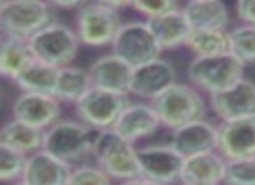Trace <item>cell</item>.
<instances>
[{"instance_id": "obj_18", "label": "cell", "mask_w": 255, "mask_h": 185, "mask_svg": "<svg viewBox=\"0 0 255 185\" xmlns=\"http://www.w3.org/2000/svg\"><path fill=\"white\" fill-rule=\"evenodd\" d=\"M72 170L70 163L42 149L28 156L23 180L30 185H68Z\"/></svg>"}, {"instance_id": "obj_11", "label": "cell", "mask_w": 255, "mask_h": 185, "mask_svg": "<svg viewBox=\"0 0 255 185\" xmlns=\"http://www.w3.org/2000/svg\"><path fill=\"white\" fill-rule=\"evenodd\" d=\"M208 105L220 121L255 117V82L241 79L226 91L210 94Z\"/></svg>"}, {"instance_id": "obj_5", "label": "cell", "mask_w": 255, "mask_h": 185, "mask_svg": "<svg viewBox=\"0 0 255 185\" xmlns=\"http://www.w3.org/2000/svg\"><path fill=\"white\" fill-rule=\"evenodd\" d=\"M53 7L46 0H2L0 33L30 40L37 32L53 23Z\"/></svg>"}, {"instance_id": "obj_24", "label": "cell", "mask_w": 255, "mask_h": 185, "mask_svg": "<svg viewBox=\"0 0 255 185\" xmlns=\"http://www.w3.org/2000/svg\"><path fill=\"white\" fill-rule=\"evenodd\" d=\"M0 143L30 156V154L42 150L44 131L12 117L9 122H5L2 131H0Z\"/></svg>"}, {"instance_id": "obj_27", "label": "cell", "mask_w": 255, "mask_h": 185, "mask_svg": "<svg viewBox=\"0 0 255 185\" xmlns=\"http://www.w3.org/2000/svg\"><path fill=\"white\" fill-rule=\"evenodd\" d=\"M231 35V53L247 65H255V25H241L229 30Z\"/></svg>"}, {"instance_id": "obj_1", "label": "cell", "mask_w": 255, "mask_h": 185, "mask_svg": "<svg viewBox=\"0 0 255 185\" xmlns=\"http://www.w3.org/2000/svg\"><path fill=\"white\" fill-rule=\"evenodd\" d=\"M154 110L157 112L163 128L170 131L180 128L192 121L206 117V101L203 100L201 91L191 82H175L173 86L163 91L152 101Z\"/></svg>"}, {"instance_id": "obj_16", "label": "cell", "mask_w": 255, "mask_h": 185, "mask_svg": "<svg viewBox=\"0 0 255 185\" xmlns=\"http://www.w3.org/2000/svg\"><path fill=\"white\" fill-rule=\"evenodd\" d=\"M170 143L184 157L219 149V128L206 119L192 121L171 131Z\"/></svg>"}, {"instance_id": "obj_9", "label": "cell", "mask_w": 255, "mask_h": 185, "mask_svg": "<svg viewBox=\"0 0 255 185\" xmlns=\"http://www.w3.org/2000/svg\"><path fill=\"white\" fill-rule=\"evenodd\" d=\"M110 53L117 54L133 68L161 58V46L147 21H128L121 26L119 33L110 46Z\"/></svg>"}, {"instance_id": "obj_14", "label": "cell", "mask_w": 255, "mask_h": 185, "mask_svg": "<svg viewBox=\"0 0 255 185\" xmlns=\"http://www.w3.org/2000/svg\"><path fill=\"white\" fill-rule=\"evenodd\" d=\"M219 128V152L231 159H243L255 156V117L220 121Z\"/></svg>"}, {"instance_id": "obj_36", "label": "cell", "mask_w": 255, "mask_h": 185, "mask_svg": "<svg viewBox=\"0 0 255 185\" xmlns=\"http://www.w3.org/2000/svg\"><path fill=\"white\" fill-rule=\"evenodd\" d=\"M12 185H30L28 182H25V180H18V182H14Z\"/></svg>"}, {"instance_id": "obj_19", "label": "cell", "mask_w": 255, "mask_h": 185, "mask_svg": "<svg viewBox=\"0 0 255 185\" xmlns=\"http://www.w3.org/2000/svg\"><path fill=\"white\" fill-rule=\"evenodd\" d=\"M227 159L219 150L196 154L185 157L180 184L196 185H224L226 182Z\"/></svg>"}, {"instance_id": "obj_26", "label": "cell", "mask_w": 255, "mask_h": 185, "mask_svg": "<svg viewBox=\"0 0 255 185\" xmlns=\"http://www.w3.org/2000/svg\"><path fill=\"white\" fill-rule=\"evenodd\" d=\"M185 47H189L194 56L231 53L229 30H192Z\"/></svg>"}, {"instance_id": "obj_2", "label": "cell", "mask_w": 255, "mask_h": 185, "mask_svg": "<svg viewBox=\"0 0 255 185\" xmlns=\"http://www.w3.org/2000/svg\"><path fill=\"white\" fill-rule=\"evenodd\" d=\"M93 159L114 182L142 177L138 166V149L114 128L96 133Z\"/></svg>"}, {"instance_id": "obj_15", "label": "cell", "mask_w": 255, "mask_h": 185, "mask_svg": "<svg viewBox=\"0 0 255 185\" xmlns=\"http://www.w3.org/2000/svg\"><path fill=\"white\" fill-rule=\"evenodd\" d=\"M161 126V119L150 101H131L121 112L114 129L126 140L136 143L138 140L152 136Z\"/></svg>"}, {"instance_id": "obj_3", "label": "cell", "mask_w": 255, "mask_h": 185, "mask_svg": "<svg viewBox=\"0 0 255 185\" xmlns=\"http://www.w3.org/2000/svg\"><path fill=\"white\" fill-rule=\"evenodd\" d=\"M187 79L194 88L210 96L226 91L245 79V63H241L233 53L194 56L187 67Z\"/></svg>"}, {"instance_id": "obj_10", "label": "cell", "mask_w": 255, "mask_h": 185, "mask_svg": "<svg viewBox=\"0 0 255 185\" xmlns=\"http://www.w3.org/2000/svg\"><path fill=\"white\" fill-rule=\"evenodd\" d=\"M185 157L168 145H147L138 149L140 175L157 185H175L182 182Z\"/></svg>"}, {"instance_id": "obj_21", "label": "cell", "mask_w": 255, "mask_h": 185, "mask_svg": "<svg viewBox=\"0 0 255 185\" xmlns=\"http://www.w3.org/2000/svg\"><path fill=\"white\" fill-rule=\"evenodd\" d=\"M192 30H227L229 9L224 0H187L182 7Z\"/></svg>"}, {"instance_id": "obj_6", "label": "cell", "mask_w": 255, "mask_h": 185, "mask_svg": "<svg viewBox=\"0 0 255 185\" xmlns=\"http://www.w3.org/2000/svg\"><path fill=\"white\" fill-rule=\"evenodd\" d=\"M123 25L119 9L96 0H89L88 4L77 9L74 18V30L77 32L82 46L88 47L112 46Z\"/></svg>"}, {"instance_id": "obj_17", "label": "cell", "mask_w": 255, "mask_h": 185, "mask_svg": "<svg viewBox=\"0 0 255 185\" xmlns=\"http://www.w3.org/2000/svg\"><path fill=\"white\" fill-rule=\"evenodd\" d=\"M88 72L95 88L121 92V94H129L133 67L121 60L117 54L109 53L100 56L98 60L93 61Z\"/></svg>"}, {"instance_id": "obj_37", "label": "cell", "mask_w": 255, "mask_h": 185, "mask_svg": "<svg viewBox=\"0 0 255 185\" xmlns=\"http://www.w3.org/2000/svg\"><path fill=\"white\" fill-rule=\"evenodd\" d=\"M180 185H196V184H180Z\"/></svg>"}, {"instance_id": "obj_28", "label": "cell", "mask_w": 255, "mask_h": 185, "mask_svg": "<svg viewBox=\"0 0 255 185\" xmlns=\"http://www.w3.org/2000/svg\"><path fill=\"white\" fill-rule=\"evenodd\" d=\"M26 163H28V156L25 152L0 143V180L4 184H14L18 180H23Z\"/></svg>"}, {"instance_id": "obj_7", "label": "cell", "mask_w": 255, "mask_h": 185, "mask_svg": "<svg viewBox=\"0 0 255 185\" xmlns=\"http://www.w3.org/2000/svg\"><path fill=\"white\" fill-rule=\"evenodd\" d=\"M35 60L49 63L53 67H68L74 63L82 46L79 35L72 26L60 21H53L44 26L28 40Z\"/></svg>"}, {"instance_id": "obj_38", "label": "cell", "mask_w": 255, "mask_h": 185, "mask_svg": "<svg viewBox=\"0 0 255 185\" xmlns=\"http://www.w3.org/2000/svg\"><path fill=\"white\" fill-rule=\"evenodd\" d=\"M224 185H226V184H224Z\"/></svg>"}, {"instance_id": "obj_4", "label": "cell", "mask_w": 255, "mask_h": 185, "mask_svg": "<svg viewBox=\"0 0 255 185\" xmlns=\"http://www.w3.org/2000/svg\"><path fill=\"white\" fill-rule=\"evenodd\" d=\"M95 129L81 121H58L44 131V150L67 161L74 166L75 163H86L93 157V147L96 138Z\"/></svg>"}, {"instance_id": "obj_30", "label": "cell", "mask_w": 255, "mask_h": 185, "mask_svg": "<svg viewBox=\"0 0 255 185\" xmlns=\"http://www.w3.org/2000/svg\"><path fill=\"white\" fill-rule=\"evenodd\" d=\"M68 185H114V180L98 164L82 163L74 166Z\"/></svg>"}, {"instance_id": "obj_12", "label": "cell", "mask_w": 255, "mask_h": 185, "mask_svg": "<svg viewBox=\"0 0 255 185\" xmlns=\"http://www.w3.org/2000/svg\"><path fill=\"white\" fill-rule=\"evenodd\" d=\"M175 82H177V68L173 67V63L164 58H157L133 68L129 94L140 100L152 101Z\"/></svg>"}, {"instance_id": "obj_31", "label": "cell", "mask_w": 255, "mask_h": 185, "mask_svg": "<svg viewBox=\"0 0 255 185\" xmlns=\"http://www.w3.org/2000/svg\"><path fill=\"white\" fill-rule=\"evenodd\" d=\"M131 7L147 19L182 9L180 0H133Z\"/></svg>"}, {"instance_id": "obj_8", "label": "cell", "mask_w": 255, "mask_h": 185, "mask_svg": "<svg viewBox=\"0 0 255 185\" xmlns=\"http://www.w3.org/2000/svg\"><path fill=\"white\" fill-rule=\"evenodd\" d=\"M131 103L129 94L107 91L93 86L84 96L74 105L77 121L84 122L95 131L114 128L121 112Z\"/></svg>"}, {"instance_id": "obj_20", "label": "cell", "mask_w": 255, "mask_h": 185, "mask_svg": "<svg viewBox=\"0 0 255 185\" xmlns=\"http://www.w3.org/2000/svg\"><path fill=\"white\" fill-rule=\"evenodd\" d=\"M145 21L149 23L150 32L154 33L157 44H159L163 51H173L185 46L189 40V35L192 32L191 23L185 18L182 9L145 19Z\"/></svg>"}, {"instance_id": "obj_32", "label": "cell", "mask_w": 255, "mask_h": 185, "mask_svg": "<svg viewBox=\"0 0 255 185\" xmlns=\"http://www.w3.org/2000/svg\"><path fill=\"white\" fill-rule=\"evenodd\" d=\"M234 11H236V18L241 23L255 25V0H236Z\"/></svg>"}, {"instance_id": "obj_25", "label": "cell", "mask_w": 255, "mask_h": 185, "mask_svg": "<svg viewBox=\"0 0 255 185\" xmlns=\"http://www.w3.org/2000/svg\"><path fill=\"white\" fill-rule=\"evenodd\" d=\"M91 88L93 82L91 77H89V72L81 67L68 65V67L60 68L54 96L61 103L75 105Z\"/></svg>"}, {"instance_id": "obj_13", "label": "cell", "mask_w": 255, "mask_h": 185, "mask_svg": "<svg viewBox=\"0 0 255 185\" xmlns=\"http://www.w3.org/2000/svg\"><path fill=\"white\" fill-rule=\"evenodd\" d=\"M61 101L53 94L39 92H19L14 98L11 114L14 119L46 131L47 128L60 121Z\"/></svg>"}, {"instance_id": "obj_33", "label": "cell", "mask_w": 255, "mask_h": 185, "mask_svg": "<svg viewBox=\"0 0 255 185\" xmlns=\"http://www.w3.org/2000/svg\"><path fill=\"white\" fill-rule=\"evenodd\" d=\"M53 9H61V11H70V9H81L89 0H46Z\"/></svg>"}, {"instance_id": "obj_29", "label": "cell", "mask_w": 255, "mask_h": 185, "mask_svg": "<svg viewBox=\"0 0 255 185\" xmlns=\"http://www.w3.org/2000/svg\"><path fill=\"white\" fill-rule=\"evenodd\" d=\"M226 185H255V156L227 161Z\"/></svg>"}, {"instance_id": "obj_22", "label": "cell", "mask_w": 255, "mask_h": 185, "mask_svg": "<svg viewBox=\"0 0 255 185\" xmlns=\"http://www.w3.org/2000/svg\"><path fill=\"white\" fill-rule=\"evenodd\" d=\"M35 60L30 42L25 39L2 35L0 39V74L14 82L18 75Z\"/></svg>"}, {"instance_id": "obj_23", "label": "cell", "mask_w": 255, "mask_h": 185, "mask_svg": "<svg viewBox=\"0 0 255 185\" xmlns=\"http://www.w3.org/2000/svg\"><path fill=\"white\" fill-rule=\"evenodd\" d=\"M60 68L40 60H33L12 84L21 92H39V94H53L56 91V82Z\"/></svg>"}, {"instance_id": "obj_34", "label": "cell", "mask_w": 255, "mask_h": 185, "mask_svg": "<svg viewBox=\"0 0 255 185\" xmlns=\"http://www.w3.org/2000/svg\"><path fill=\"white\" fill-rule=\"evenodd\" d=\"M116 185H157L154 182L147 180L143 177H135V178H128V180H123V182H117Z\"/></svg>"}, {"instance_id": "obj_35", "label": "cell", "mask_w": 255, "mask_h": 185, "mask_svg": "<svg viewBox=\"0 0 255 185\" xmlns=\"http://www.w3.org/2000/svg\"><path fill=\"white\" fill-rule=\"evenodd\" d=\"M96 2H102V4L110 5L114 9H123V7H131L133 0H96Z\"/></svg>"}]
</instances>
